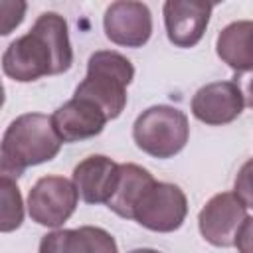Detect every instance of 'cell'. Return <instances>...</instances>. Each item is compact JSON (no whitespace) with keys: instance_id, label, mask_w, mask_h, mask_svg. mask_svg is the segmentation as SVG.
Wrapping results in <instances>:
<instances>
[{"instance_id":"cell-1","label":"cell","mask_w":253,"mask_h":253,"mask_svg":"<svg viewBox=\"0 0 253 253\" xmlns=\"http://www.w3.org/2000/svg\"><path fill=\"white\" fill-rule=\"evenodd\" d=\"M71 63L73 49L67 22L57 12L40 14L30 32L10 42L2 53L4 75L18 83L65 73Z\"/></svg>"},{"instance_id":"cell-2","label":"cell","mask_w":253,"mask_h":253,"mask_svg":"<svg viewBox=\"0 0 253 253\" xmlns=\"http://www.w3.org/2000/svg\"><path fill=\"white\" fill-rule=\"evenodd\" d=\"M63 140L55 132L51 117L42 113H24L16 117L2 136V176L18 180L26 168L53 160Z\"/></svg>"},{"instance_id":"cell-3","label":"cell","mask_w":253,"mask_h":253,"mask_svg":"<svg viewBox=\"0 0 253 253\" xmlns=\"http://www.w3.org/2000/svg\"><path fill=\"white\" fill-rule=\"evenodd\" d=\"M134 79L130 59L113 49H99L87 61V75L75 87L73 97L93 101L109 121L121 117L126 107V87Z\"/></svg>"},{"instance_id":"cell-4","label":"cell","mask_w":253,"mask_h":253,"mask_svg":"<svg viewBox=\"0 0 253 253\" xmlns=\"http://www.w3.org/2000/svg\"><path fill=\"white\" fill-rule=\"evenodd\" d=\"M136 146L152 158H172L184 150L190 138V123L184 111L170 105H152L132 125Z\"/></svg>"},{"instance_id":"cell-5","label":"cell","mask_w":253,"mask_h":253,"mask_svg":"<svg viewBox=\"0 0 253 253\" xmlns=\"http://www.w3.org/2000/svg\"><path fill=\"white\" fill-rule=\"evenodd\" d=\"M79 192L73 180L63 176L40 178L28 194V213L32 221L45 227L63 225L75 211Z\"/></svg>"},{"instance_id":"cell-6","label":"cell","mask_w":253,"mask_h":253,"mask_svg":"<svg viewBox=\"0 0 253 253\" xmlns=\"http://www.w3.org/2000/svg\"><path fill=\"white\" fill-rule=\"evenodd\" d=\"M188 215V200L180 186L154 182L134 211V221L158 233H170L182 227Z\"/></svg>"},{"instance_id":"cell-7","label":"cell","mask_w":253,"mask_h":253,"mask_svg":"<svg viewBox=\"0 0 253 253\" xmlns=\"http://www.w3.org/2000/svg\"><path fill=\"white\" fill-rule=\"evenodd\" d=\"M247 219V208L233 192L215 194L206 202L198 213V227L202 237L213 247H233L235 237L243 221Z\"/></svg>"},{"instance_id":"cell-8","label":"cell","mask_w":253,"mask_h":253,"mask_svg":"<svg viewBox=\"0 0 253 253\" xmlns=\"http://www.w3.org/2000/svg\"><path fill=\"white\" fill-rule=\"evenodd\" d=\"M103 28L115 45L142 47L152 36V14L142 2L119 0L105 10Z\"/></svg>"},{"instance_id":"cell-9","label":"cell","mask_w":253,"mask_h":253,"mask_svg":"<svg viewBox=\"0 0 253 253\" xmlns=\"http://www.w3.org/2000/svg\"><path fill=\"white\" fill-rule=\"evenodd\" d=\"M190 107L198 121L210 126H221L241 115L245 99L235 81H213L194 93Z\"/></svg>"},{"instance_id":"cell-10","label":"cell","mask_w":253,"mask_h":253,"mask_svg":"<svg viewBox=\"0 0 253 253\" xmlns=\"http://www.w3.org/2000/svg\"><path fill=\"white\" fill-rule=\"evenodd\" d=\"M213 4L200 0H168L162 6L166 36L176 47H194L204 38Z\"/></svg>"},{"instance_id":"cell-11","label":"cell","mask_w":253,"mask_h":253,"mask_svg":"<svg viewBox=\"0 0 253 253\" xmlns=\"http://www.w3.org/2000/svg\"><path fill=\"white\" fill-rule=\"evenodd\" d=\"M51 121L63 142H77L97 136L109 119L93 101L73 97L53 111Z\"/></svg>"},{"instance_id":"cell-12","label":"cell","mask_w":253,"mask_h":253,"mask_svg":"<svg viewBox=\"0 0 253 253\" xmlns=\"http://www.w3.org/2000/svg\"><path fill=\"white\" fill-rule=\"evenodd\" d=\"M121 164L103 154L83 158L73 168V184L85 204H107L117 188Z\"/></svg>"},{"instance_id":"cell-13","label":"cell","mask_w":253,"mask_h":253,"mask_svg":"<svg viewBox=\"0 0 253 253\" xmlns=\"http://www.w3.org/2000/svg\"><path fill=\"white\" fill-rule=\"evenodd\" d=\"M38 253H119L115 237L95 225L53 229L40 241Z\"/></svg>"},{"instance_id":"cell-14","label":"cell","mask_w":253,"mask_h":253,"mask_svg":"<svg viewBox=\"0 0 253 253\" xmlns=\"http://www.w3.org/2000/svg\"><path fill=\"white\" fill-rule=\"evenodd\" d=\"M154 182H156L154 176L146 168L132 162L121 164L119 182L111 200L107 202V208L125 219H134V211L138 204L142 202L144 194L152 188Z\"/></svg>"},{"instance_id":"cell-15","label":"cell","mask_w":253,"mask_h":253,"mask_svg":"<svg viewBox=\"0 0 253 253\" xmlns=\"http://www.w3.org/2000/svg\"><path fill=\"white\" fill-rule=\"evenodd\" d=\"M217 57L237 73L253 71V22L237 20L227 24L215 40Z\"/></svg>"},{"instance_id":"cell-16","label":"cell","mask_w":253,"mask_h":253,"mask_svg":"<svg viewBox=\"0 0 253 253\" xmlns=\"http://www.w3.org/2000/svg\"><path fill=\"white\" fill-rule=\"evenodd\" d=\"M2 190V210H0V231L10 233L18 229L24 221V202L22 194L16 186V180L10 176H2L0 180Z\"/></svg>"},{"instance_id":"cell-17","label":"cell","mask_w":253,"mask_h":253,"mask_svg":"<svg viewBox=\"0 0 253 253\" xmlns=\"http://www.w3.org/2000/svg\"><path fill=\"white\" fill-rule=\"evenodd\" d=\"M233 194L241 200V204L253 210V158H249L237 172L233 182Z\"/></svg>"},{"instance_id":"cell-18","label":"cell","mask_w":253,"mask_h":253,"mask_svg":"<svg viewBox=\"0 0 253 253\" xmlns=\"http://www.w3.org/2000/svg\"><path fill=\"white\" fill-rule=\"evenodd\" d=\"M24 12H26V4L24 2H16L14 4V12H8V8L2 4V36H8L14 28H18L24 20Z\"/></svg>"},{"instance_id":"cell-19","label":"cell","mask_w":253,"mask_h":253,"mask_svg":"<svg viewBox=\"0 0 253 253\" xmlns=\"http://www.w3.org/2000/svg\"><path fill=\"white\" fill-rule=\"evenodd\" d=\"M235 247L239 253H253V215L243 221V225L237 231Z\"/></svg>"},{"instance_id":"cell-20","label":"cell","mask_w":253,"mask_h":253,"mask_svg":"<svg viewBox=\"0 0 253 253\" xmlns=\"http://www.w3.org/2000/svg\"><path fill=\"white\" fill-rule=\"evenodd\" d=\"M235 83H237V81H235ZM237 85H239V89H241V93H243L245 105H247L249 109H253V73H251L249 77H245L243 83H237Z\"/></svg>"},{"instance_id":"cell-21","label":"cell","mask_w":253,"mask_h":253,"mask_svg":"<svg viewBox=\"0 0 253 253\" xmlns=\"http://www.w3.org/2000/svg\"><path fill=\"white\" fill-rule=\"evenodd\" d=\"M128 253H160V251L150 249V247H140V249H132V251H128Z\"/></svg>"}]
</instances>
